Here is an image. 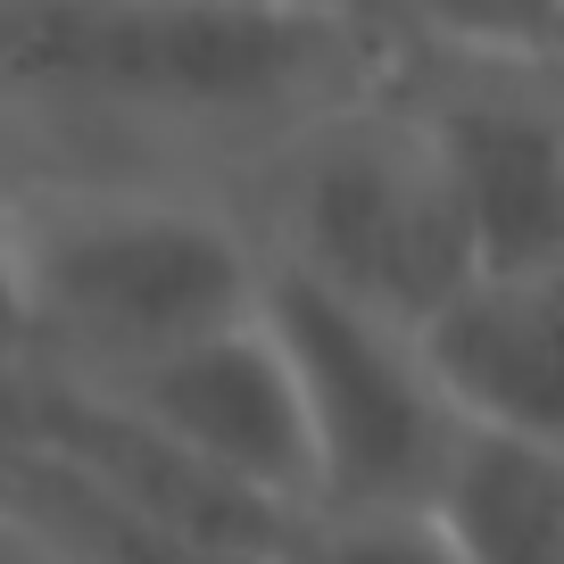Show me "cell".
Segmentation results:
<instances>
[{"instance_id": "obj_11", "label": "cell", "mask_w": 564, "mask_h": 564, "mask_svg": "<svg viewBox=\"0 0 564 564\" xmlns=\"http://www.w3.org/2000/svg\"><path fill=\"white\" fill-rule=\"evenodd\" d=\"M291 564H457V547L441 540V523L423 507H316L300 514Z\"/></svg>"}, {"instance_id": "obj_7", "label": "cell", "mask_w": 564, "mask_h": 564, "mask_svg": "<svg viewBox=\"0 0 564 564\" xmlns=\"http://www.w3.org/2000/svg\"><path fill=\"white\" fill-rule=\"evenodd\" d=\"M406 340L457 432L564 448V274H465Z\"/></svg>"}, {"instance_id": "obj_10", "label": "cell", "mask_w": 564, "mask_h": 564, "mask_svg": "<svg viewBox=\"0 0 564 564\" xmlns=\"http://www.w3.org/2000/svg\"><path fill=\"white\" fill-rule=\"evenodd\" d=\"M390 51L564 67V0H366Z\"/></svg>"}, {"instance_id": "obj_14", "label": "cell", "mask_w": 564, "mask_h": 564, "mask_svg": "<svg viewBox=\"0 0 564 564\" xmlns=\"http://www.w3.org/2000/svg\"><path fill=\"white\" fill-rule=\"evenodd\" d=\"M274 9H357L366 18V0H274Z\"/></svg>"}, {"instance_id": "obj_12", "label": "cell", "mask_w": 564, "mask_h": 564, "mask_svg": "<svg viewBox=\"0 0 564 564\" xmlns=\"http://www.w3.org/2000/svg\"><path fill=\"white\" fill-rule=\"evenodd\" d=\"M0 564H67V556H58V547L42 540L34 523H25V514L9 507V498H0Z\"/></svg>"}, {"instance_id": "obj_8", "label": "cell", "mask_w": 564, "mask_h": 564, "mask_svg": "<svg viewBox=\"0 0 564 564\" xmlns=\"http://www.w3.org/2000/svg\"><path fill=\"white\" fill-rule=\"evenodd\" d=\"M423 514L457 564H564V448L448 432Z\"/></svg>"}, {"instance_id": "obj_4", "label": "cell", "mask_w": 564, "mask_h": 564, "mask_svg": "<svg viewBox=\"0 0 564 564\" xmlns=\"http://www.w3.org/2000/svg\"><path fill=\"white\" fill-rule=\"evenodd\" d=\"M258 316L300 390L307 448H316V507H423L457 423L423 382L406 324L366 316L357 300H333L282 265H265Z\"/></svg>"}, {"instance_id": "obj_5", "label": "cell", "mask_w": 564, "mask_h": 564, "mask_svg": "<svg viewBox=\"0 0 564 564\" xmlns=\"http://www.w3.org/2000/svg\"><path fill=\"white\" fill-rule=\"evenodd\" d=\"M390 84L441 159L474 274H564V67L390 51Z\"/></svg>"}, {"instance_id": "obj_13", "label": "cell", "mask_w": 564, "mask_h": 564, "mask_svg": "<svg viewBox=\"0 0 564 564\" xmlns=\"http://www.w3.org/2000/svg\"><path fill=\"white\" fill-rule=\"evenodd\" d=\"M9 199H18V175L0 166V373L18 366V316H9Z\"/></svg>"}, {"instance_id": "obj_2", "label": "cell", "mask_w": 564, "mask_h": 564, "mask_svg": "<svg viewBox=\"0 0 564 564\" xmlns=\"http://www.w3.org/2000/svg\"><path fill=\"white\" fill-rule=\"evenodd\" d=\"M265 282L258 225L232 192L199 183H100V175H18L9 199V373H91L141 366L192 333L249 316Z\"/></svg>"}, {"instance_id": "obj_1", "label": "cell", "mask_w": 564, "mask_h": 564, "mask_svg": "<svg viewBox=\"0 0 564 564\" xmlns=\"http://www.w3.org/2000/svg\"><path fill=\"white\" fill-rule=\"evenodd\" d=\"M390 67L357 9L274 0H0V166L249 192L282 141Z\"/></svg>"}, {"instance_id": "obj_6", "label": "cell", "mask_w": 564, "mask_h": 564, "mask_svg": "<svg viewBox=\"0 0 564 564\" xmlns=\"http://www.w3.org/2000/svg\"><path fill=\"white\" fill-rule=\"evenodd\" d=\"M58 382V373H51ZM100 406H117L124 423H141L150 441H166L175 457H192L199 474H216L225 490H241L249 507L265 514H316V448H307V415L300 390H291V366H282L265 316L216 324V333H192L175 349L141 357V366L91 373Z\"/></svg>"}, {"instance_id": "obj_3", "label": "cell", "mask_w": 564, "mask_h": 564, "mask_svg": "<svg viewBox=\"0 0 564 564\" xmlns=\"http://www.w3.org/2000/svg\"><path fill=\"white\" fill-rule=\"evenodd\" d=\"M241 208L258 225L265 265L316 282L333 300H357L382 324H415L448 282L474 274L457 199L390 67L373 91L316 117L300 141H282L249 175Z\"/></svg>"}, {"instance_id": "obj_9", "label": "cell", "mask_w": 564, "mask_h": 564, "mask_svg": "<svg viewBox=\"0 0 564 564\" xmlns=\"http://www.w3.org/2000/svg\"><path fill=\"white\" fill-rule=\"evenodd\" d=\"M0 498L42 531L67 564H291L282 547H241V540H192V531L141 523V514L108 507L100 490H84L75 474H58L51 457L18 448L0 432Z\"/></svg>"}]
</instances>
